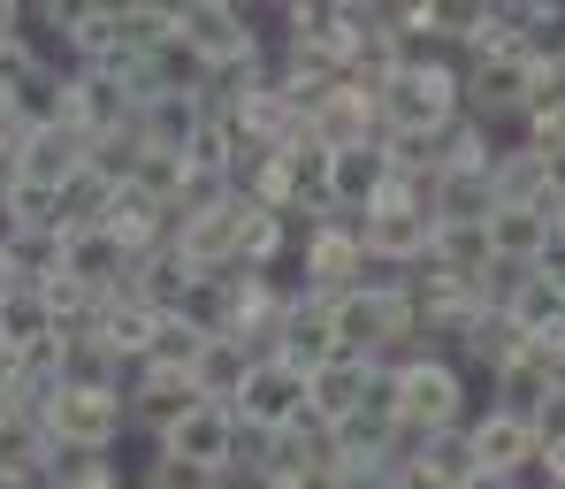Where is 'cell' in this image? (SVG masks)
<instances>
[{"label":"cell","instance_id":"cell-1","mask_svg":"<svg viewBox=\"0 0 565 489\" xmlns=\"http://www.w3.org/2000/svg\"><path fill=\"white\" fill-rule=\"evenodd\" d=\"M397 421L405 428H420V436H444V428H467L473 413H481V391L467 383V368L451 360V352H413L405 368H397Z\"/></svg>","mask_w":565,"mask_h":489},{"label":"cell","instance_id":"cell-2","mask_svg":"<svg viewBox=\"0 0 565 489\" xmlns=\"http://www.w3.org/2000/svg\"><path fill=\"white\" fill-rule=\"evenodd\" d=\"M360 268H367L360 214H329V222H306V230H298V261H290V284H298V291L352 298L360 291Z\"/></svg>","mask_w":565,"mask_h":489},{"label":"cell","instance_id":"cell-3","mask_svg":"<svg viewBox=\"0 0 565 489\" xmlns=\"http://www.w3.org/2000/svg\"><path fill=\"white\" fill-rule=\"evenodd\" d=\"M177 39L191 54H206L214 70H237V62H260L276 46V23L260 31V15L237 0H177Z\"/></svg>","mask_w":565,"mask_h":489},{"label":"cell","instance_id":"cell-4","mask_svg":"<svg viewBox=\"0 0 565 489\" xmlns=\"http://www.w3.org/2000/svg\"><path fill=\"white\" fill-rule=\"evenodd\" d=\"M54 444H93V451H122L130 444V405L122 391H54V405L39 413Z\"/></svg>","mask_w":565,"mask_h":489},{"label":"cell","instance_id":"cell-5","mask_svg":"<svg viewBox=\"0 0 565 489\" xmlns=\"http://www.w3.org/2000/svg\"><path fill=\"white\" fill-rule=\"evenodd\" d=\"M268 360H282L290 375H321V368L337 360V298H313V291L290 284V313H282Z\"/></svg>","mask_w":565,"mask_h":489},{"label":"cell","instance_id":"cell-6","mask_svg":"<svg viewBox=\"0 0 565 489\" xmlns=\"http://www.w3.org/2000/svg\"><path fill=\"white\" fill-rule=\"evenodd\" d=\"M467 436H473V467H481V475H512V482H527V475H535V459H543L535 428H527V421H512V413H489V405L467 421Z\"/></svg>","mask_w":565,"mask_h":489},{"label":"cell","instance_id":"cell-7","mask_svg":"<svg viewBox=\"0 0 565 489\" xmlns=\"http://www.w3.org/2000/svg\"><path fill=\"white\" fill-rule=\"evenodd\" d=\"M230 413H237V428H290L306 413V375H290L282 360H260L245 375V391L230 397Z\"/></svg>","mask_w":565,"mask_h":489},{"label":"cell","instance_id":"cell-8","mask_svg":"<svg viewBox=\"0 0 565 489\" xmlns=\"http://www.w3.org/2000/svg\"><path fill=\"white\" fill-rule=\"evenodd\" d=\"M122 405H130V436H169L191 405H206V397H199V383H191V375L138 368V375H130V391H122Z\"/></svg>","mask_w":565,"mask_h":489},{"label":"cell","instance_id":"cell-9","mask_svg":"<svg viewBox=\"0 0 565 489\" xmlns=\"http://www.w3.org/2000/svg\"><path fill=\"white\" fill-rule=\"evenodd\" d=\"M161 451H177V459L206 467V475H230V451H237V413H230V405H191L184 421L161 436Z\"/></svg>","mask_w":565,"mask_h":489},{"label":"cell","instance_id":"cell-10","mask_svg":"<svg viewBox=\"0 0 565 489\" xmlns=\"http://www.w3.org/2000/svg\"><path fill=\"white\" fill-rule=\"evenodd\" d=\"M85 169V130H70V123H54V130H31V146H23V161H15V177L23 184H39V192L62 199V184Z\"/></svg>","mask_w":565,"mask_h":489},{"label":"cell","instance_id":"cell-11","mask_svg":"<svg viewBox=\"0 0 565 489\" xmlns=\"http://www.w3.org/2000/svg\"><path fill=\"white\" fill-rule=\"evenodd\" d=\"M39 489H130V467L122 451H93V444H54Z\"/></svg>","mask_w":565,"mask_h":489},{"label":"cell","instance_id":"cell-12","mask_svg":"<svg viewBox=\"0 0 565 489\" xmlns=\"http://www.w3.org/2000/svg\"><path fill=\"white\" fill-rule=\"evenodd\" d=\"M153 306L138 291H107V313H99V344L122 360V368H146V344H153Z\"/></svg>","mask_w":565,"mask_h":489},{"label":"cell","instance_id":"cell-13","mask_svg":"<svg viewBox=\"0 0 565 489\" xmlns=\"http://www.w3.org/2000/svg\"><path fill=\"white\" fill-rule=\"evenodd\" d=\"M451 177H497V138L467 115H451L436 130V184H451Z\"/></svg>","mask_w":565,"mask_h":489},{"label":"cell","instance_id":"cell-14","mask_svg":"<svg viewBox=\"0 0 565 489\" xmlns=\"http://www.w3.org/2000/svg\"><path fill=\"white\" fill-rule=\"evenodd\" d=\"M360 397H367V360H344V352H337L321 375H306V413H313V421H329V428H337V421H352V413H360Z\"/></svg>","mask_w":565,"mask_h":489},{"label":"cell","instance_id":"cell-15","mask_svg":"<svg viewBox=\"0 0 565 489\" xmlns=\"http://www.w3.org/2000/svg\"><path fill=\"white\" fill-rule=\"evenodd\" d=\"M199 130H206V107H199L191 93H153L146 107H138V138L161 146V153H184Z\"/></svg>","mask_w":565,"mask_h":489},{"label":"cell","instance_id":"cell-16","mask_svg":"<svg viewBox=\"0 0 565 489\" xmlns=\"http://www.w3.org/2000/svg\"><path fill=\"white\" fill-rule=\"evenodd\" d=\"M115 184L107 177H93V169H77L70 184H62V199H54V230L62 237H85V230H107L115 222Z\"/></svg>","mask_w":565,"mask_h":489},{"label":"cell","instance_id":"cell-17","mask_svg":"<svg viewBox=\"0 0 565 489\" xmlns=\"http://www.w3.org/2000/svg\"><path fill=\"white\" fill-rule=\"evenodd\" d=\"M497 206H535V199L551 192V153H535L527 138H512V146H497Z\"/></svg>","mask_w":565,"mask_h":489},{"label":"cell","instance_id":"cell-18","mask_svg":"<svg viewBox=\"0 0 565 489\" xmlns=\"http://www.w3.org/2000/svg\"><path fill=\"white\" fill-rule=\"evenodd\" d=\"M115 31L130 62H153L177 39V0H115Z\"/></svg>","mask_w":565,"mask_h":489},{"label":"cell","instance_id":"cell-19","mask_svg":"<svg viewBox=\"0 0 565 489\" xmlns=\"http://www.w3.org/2000/svg\"><path fill=\"white\" fill-rule=\"evenodd\" d=\"M46 459H54L46 421L8 413V421H0V482H39V475H46Z\"/></svg>","mask_w":565,"mask_h":489},{"label":"cell","instance_id":"cell-20","mask_svg":"<svg viewBox=\"0 0 565 489\" xmlns=\"http://www.w3.org/2000/svg\"><path fill=\"white\" fill-rule=\"evenodd\" d=\"M428 261H436L451 284H467V291H473V276L497 261V253H489V222H436V245H428Z\"/></svg>","mask_w":565,"mask_h":489},{"label":"cell","instance_id":"cell-21","mask_svg":"<svg viewBox=\"0 0 565 489\" xmlns=\"http://www.w3.org/2000/svg\"><path fill=\"white\" fill-rule=\"evenodd\" d=\"M260 360L237 344V337H206V352H199V368H191V383H199V397L206 405H230V397L245 391V375H253Z\"/></svg>","mask_w":565,"mask_h":489},{"label":"cell","instance_id":"cell-22","mask_svg":"<svg viewBox=\"0 0 565 489\" xmlns=\"http://www.w3.org/2000/svg\"><path fill=\"white\" fill-rule=\"evenodd\" d=\"M551 391H558V383H551L535 360H512V368L481 391V405H489V413H512V421H527V428H535V413H543V397H551Z\"/></svg>","mask_w":565,"mask_h":489},{"label":"cell","instance_id":"cell-23","mask_svg":"<svg viewBox=\"0 0 565 489\" xmlns=\"http://www.w3.org/2000/svg\"><path fill=\"white\" fill-rule=\"evenodd\" d=\"M543 237H551L543 206H497V214H489V253H497V261H520V268H535Z\"/></svg>","mask_w":565,"mask_h":489},{"label":"cell","instance_id":"cell-24","mask_svg":"<svg viewBox=\"0 0 565 489\" xmlns=\"http://www.w3.org/2000/svg\"><path fill=\"white\" fill-rule=\"evenodd\" d=\"M39 337H54V313H46V298L39 291H15L0 298V352H31Z\"/></svg>","mask_w":565,"mask_h":489},{"label":"cell","instance_id":"cell-25","mask_svg":"<svg viewBox=\"0 0 565 489\" xmlns=\"http://www.w3.org/2000/svg\"><path fill=\"white\" fill-rule=\"evenodd\" d=\"M199 352H206V337L191 329L184 313H161V321H153V344H146V368H161V375H191Z\"/></svg>","mask_w":565,"mask_h":489},{"label":"cell","instance_id":"cell-26","mask_svg":"<svg viewBox=\"0 0 565 489\" xmlns=\"http://www.w3.org/2000/svg\"><path fill=\"white\" fill-rule=\"evenodd\" d=\"M138 161H146V138H138V123H130V130H107V138H93V146H85V169H93V177H107L115 192H130Z\"/></svg>","mask_w":565,"mask_h":489},{"label":"cell","instance_id":"cell-27","mask_svg":"<svg viewBox=\"0 0 565 489\" xmlns=\"http://www.w3.org/2000/svg\"><path fill=\"white\" fill-rule=\"evenodd\" d=\"M130 489H222V475H206V467H191V459H177V451L146 444V459L130 467Z\"/></svg>","mask_w":565,"mask_h":489},{"label":"cell","instance_id":"cell-28","mask_svg":"<svg viewBox=\"0 0 565 489\" xmlns=\"http://www.w3.org/2000/svg\"><path fill=\"white\" fill-rule=\"evenodd\" d=\"M146 70H153V85H161V93H191V99L206 93V77H214V62H206V54H191L184 39H169Z\"/></svg>","mask_w":565,"mask_h":489},{"label":"cell","instance_id":"cell-29","mask_svg":"<svg viewBox=\"0 0 565 489\" xmlns=\"http://www.w3.org/2000/svg\"><path fill=\"white\" fill-rule=\"evenodd\" d=\"M436 222H489L497 214V184L489 177H451V184H436Z\"/></svg>","mask_w":565,"mask_h":489},{"label":"cell","instance_id":"cell-30","mask_svg":"<svg viewBox=\"0 0 565 489\" xmlns=\"http://www.w3.org/2000/svg\"><path fill=\"white\" fill-rule=\"evenodd\" d=\"M535 276L551 284V291H565V222L543 237V253H535Z\"/></svg>","mask_w":565,"mask_h":489},{"label":"cell","instance_id":"cell-31","mask_svg":"<svg viewBox=\"0 0 565 489\" xmlns=\"http://www.w3.org/2000/svg\"><path fill=\"white\" fill-rule=\"evenodd\" d=\"M565 436V383L543 397V413H535V444H558Z\"/></svg>","mask_w":565,"mask_h":489},{"label":"cell","instance_id":"cell-32","mask_svg":"<svg viewBox=\"0 0 565 489\" xmlns=\"http://www.w3.org/2000/svg\"><path fill=\"white\" fill-rule=\"evenodd\" d=\"M535 475H543L551 489H565V436H558V444H543V459H535Z\"/></svg>","mask_w":565,"mask_h":489},{"label":"cell","instance_id":"cell-33","mask_svg":"<svg viewBox=\"0 0 565 489\" xmlns=\"http://www.w3.org/2000/svg\"><path fill=\"white\" fill-rule=\"evenodd\" d=\"M467 489H527V482H512V475H473Z\"/></svg>","mask_w":565,"mask_h":489},{"label":"cell","instance_id":"cell-34","mask_svg":"<svg viewBox=\"0 0 565 489\" xmlns=\"http://www.w3.org/2000/svg\"><path fill=\"white\" fill-rule=\"evenodd\" d=\"M8 291H15V276H8V253H0V298H8Z\"/></svg>","mask_w":565,"mask_h":489},{"label":"cell","instance_id":"cell-35","mask_svg":"<svg viewBox=\"0 0 565 489\" xmlns=\"http://www.w3.org/2000/svg\"><path fill=\"white\" fill-rule=\"evenodd\" d=\"M8 115H15V107H8V85H0V123H8Z\"/></svg>","mask_w":565,"mask_h":489},{"label":"cell","instance_id":"cell-36","mask_svg":"<svg viewBox=\"0 0 565 489\" xmlns=\"http://www.w3.org/2000/svg\"><path fill=\"white\" fill-rule=\"evenodd\" d=\"M0 489H39V482H0Z\"/></svg>","mask_w":565,"mask_h":489},{"label":"cell","instance_id":"cell-37","mask_svg":"<svg viewBox=\"0 0 565 489\" xmlns=\"http://www.w3.org/2000/svg\"><path fill=\"white\" fill-rule=\"evenodd\" d=\"M0 421H8V397H0Z\"/></svg>","mask_w":565,"mask_h":489},{"label":"cell","instance_id":"cell-38","mask_svg":"<svg viewBox=\"0 0 565 489\" xmlns=\"http://www.w3.org/2000/svg\"><path fill=\"white\" fill-rule=\"evenodd\" d=\"M558 383H565V375H558Z\"/></svg>","mask_w":565,"mask_h":489}]
</instances>
